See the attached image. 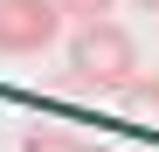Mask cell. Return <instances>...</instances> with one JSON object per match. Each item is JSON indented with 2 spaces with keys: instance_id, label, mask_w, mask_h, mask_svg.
Instances as JSON below:
<instances>
[{
  "instance_id": "obj_5",
  "label": "cell",
  "mask_w": 159,
  "mask_h": 152,
  "mask_svg": "<svg viewBox=\"0 0 159 152\" xmlns=\"http://www.w3.org/2000/svg\"><path fill=\"white\" fill-rule=\"evenodd\" d=\"M69 152H118V145H69Z\"/></svg>"
},
{
  "instance_id": "obj_1",
  "label": "cell",
  "mask_w": 159,
  "mask_h": 152,
  "mask_svg": "<svg viewBox=\"0 0 159 152\" xmlns=\"http://www.w3.org/2000/svg\"><path fill=\"white\" fill-rule=\"evenodd\" d=\"M69 76H76L83 90H111V97H118L131 76H139V42H131L111 14H104V21H76V42H69Z\"/></svg>"
},
{
  "instance_id": "obj_3",
  "label": "cell",
  "mask_w": 159,
  "mask_h": 152,
  "mask_svg": "<svg viewBox=\"0 0 159 152\" xmlns=\"http://www.w3.org/2000/svg\"><path fill=\"white\" fill-rule=\"evenodd\" d=\"M125 118H159V76H131V83L118 90Z\"/></svg>"
},
{
  "instance_id": "obj_4",
  "label": "cell",
  "mask_w": 159,
  "mask_h": 152,
  "mask_svg": "<svg viewBox=\"0 0 159 152\" xmlns=\"http://www.w3.org/2000/svg\"><path fill=\"white\" fill-rule=\"evenodd\" d=\"M111 7H118V0H62V14H69V21H104Z\"/></svg>"
},
{
  "instance_id": "obj_2",
  "label": "cell",
  "mask_w": 159,
  "mask_h": 152,
  "mask_svg": "<svg viewBox=\"0 0 159 152\" xmlns=\"http://www.w3.org/2000/svg\"><path fill=\"white\" fill-rule=\"evenodd\" d=\"M62 21V0H0V56H42Z\"/></svg>"
},
{
  "instance_id": "obj_6",
  "label": "cell",
  "mask_w": 159,
  "mask_h": 152,
  "mask_svg": "<svg viewBox=\"0 0 159 152\" xmlns=\"http://www.w3.org/2000/svg\"><path fill=\"white\" fill-rule=\"evenodd\" d=\"M139 7H145V14H159V0H139Z\"/></svg>"
}]
</instances>
